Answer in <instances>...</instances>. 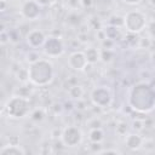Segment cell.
I'll list each match as a JSON object with an SVG mask.
<instances>
[{
    "mask_svg": "<svg viewBox=\"0 0 155 155\" xmlns=\"http://www.w3.org/2000/svg\"><path fill=\"white\" fill-rule=\"evenodd\" d=\"M0 42H1V45H6L7 42H11L8 30H6V29H2V30H1V34H0Z\"/></svg>",
    "mask_w": 155,
    "mask_h": 155,
    "instance_id": "obj_25",
    "label": "cell"
},
{
    "mask_svg": "<svg viewBox=\"0 0 155 155\" xmlns=\"http://www.w3.org/2000/svg\"><path fill=\"white\" fill-rule=\"evenodd\" d=\"M42 52L48 58H58L65 52V44L58 35H48L44 46Z\"/></svg>",
    "mask_w": 155,
    "mask_h": 155,
    "instance_id": "obj_7",
    "label": "cell"
},
{
    "mask_svg": "<svg viewBox=\"0 0 155 155\" xmlns=\"http://www.w3.org/2000/svg\"><path fill=\"white\" fill-rule=\"evenodd\" d=\"M42 8L44 7H52L56 2H57V0H35Z\"/></svg>",
    "mask_w": 155,
    "mask_h": 155,
    "instance_id": "obj_27",
    "label": "cell"
},
{
    "mask_svg": "<svg viewBox=\"0 0 155 155\" xmlns=\"http://www.w3.org/2000/svg\"><path fill=\"white\" fill-rule=\"evenodd\" d=\"M7 116L15 120H22L29 116L31 111L30 101L23 94H12L5 103L4 107Z\"/></svg>",
    "mask_w": 155,
    "mask_h": 155,
    "instance_id": "obj_3",
    "label": "cell"
},
{
    "mask_svg": "<svg viewBox=\"0 0 155 155\" xmlns=\"http://www.w3.org/2000/svg\"><path fill=\"white\" fill-rule=\"evenodd\" d=\"M124 16H120V15H111L108 21H107V24L108 25H113V27H119V28H124Z\"/></svg>",
    "mask_w": 155,
    "mask_h": 155,
    "instance_id": "obj_18",
    "label": "cell"
},
{
    "mask_svg": "<svg viewBox=\"0 0 155 155\" xmlns=\"http://www.w3.org/2000/svg\"><path fill=\"white\" fill-rule=\"evenodd\" d=\"M50 110H52L56 115H58V114H61L63 111V105L61 103H53V104H51Z\"/></svg>",
    "mask_w": 155,
    "mask_h": 155,
    "instance_id": "obj_29",
    "label": "cell"
},
{
    "mask_svg": "<svg viewBox=\"0 0 155 155\" xmlns=\"http://www.w3.org/2000/svg\"><path fill=\"white\" fill-rule=\"evenodd\" d=\"M147 30H148L149 36H150L151 39H155V19H151V21L148 23Z\"/></svg>",
    "mask_w": 155,
    "mask_h": 155,
    "instance_id": "obj_26",
    "label": "cell"
},
{
    "mask_svg": "<svg viewBox=\"0 0 155 155\" xmlns=\"http://www.w3.org/2000/svg\"><path fill=\"white\" fill-rule=\"evenodd\" d=\"M61 143L67 148L80 147L84 142V132L78 125H68L62 130Z\"/></svg>",
    "mask_w": 155,
    "mask_h": 155,
    "instance_id": "obj_5",
    "label": "cell"
},
{
    "mask_svg": "<svg viewBox=\"0 0 155 155\" xmlns=\"http://www.w3.org/2000/svg\"><path fill=\"white\" fill-rule=\"evenodd\" d=\"M128 105L137 113L148 114L155 109V88L148 82H139L128 90Z\"/></svg>",
    "mask_w": 155,
    "mask_h": 155,
    "instance_id": "obj_1",
    "label": "cell"
},
{
    "mask_svg": "<svg viewBox=\"0 0 155 155\" xmlns=\"http://www.w3.org/2000/svg\"><path fill=\"white\" fill-rule=\"evenodd\" d=\"M79 1H80V7L85 10L92 8L94 5V0H79Z\"/></svg>",
    "mask_w": 155,
    "mask_h": 155,
    "instance_id": "obj_28",
    "label": "cell"
},
{
    "mask_svg": "<svg viewBox=\"0 0 155 155\" xmlns=\"http://www.w3.org/2000/svg\"><path fill=\"white\" fill-rule=\"evenodd\" d=\"M86 126H88V128H96V127H102L103 126V121L99 116H92L90 119H87L86 121Z\"/></svg>",
    "mask_w": 155,
    "mask_h": 155,
    "instance_id": "obj_21",
    "label": "cell"
},
{
    "mask_svg": "<svg viewBox=\"0 0 155 155\" xmlns=\"http://www.w3.org/2000/svg\"><path fill=\"white\" fill-rule=\"evenodd\" d=\"M144 137L139 134V132H134V133H127L125 136V145L127 149L130 150H139L143 148L144 144Z\"/></svg>",
    "mask_w": 155,
    "mask_h": 155,
    "instance_id": "obj_11",
    "label": "cell"
},
{
    "mask_svg": "<svg viewBox=\"0 0 155 155\" xmlns=\"http://www.w3.org/2000/svg\"><path fill=\"white\" fill-rule=\"evenodd\" d=\"M84 94H85V88L79 84H74L68 88V96H69L70 101L76 102L79 99H82Z\"/></svg>",
    "mask_w": 155,
    "mask_h": 155,
    "instance_id": "obj_16",
    "label": "cell"
},
{
    "mask_svg": "<svg viewBox=\"0 0 155 155\" xmlns=\"http://www.w3.org/2000/svg\"><path fill=\"white\" fill-rule=\"evenodd\" d=\"M147 2L153 10H155V0H147Z\"/></svg>",
    "mask_w": 155,
    "mask_h": 155,
    "instance_id": "obj_32",
    "label": "cell"
},
{
    "mask_svg": "<svg viewBox=\"0 0 155 155\" xmlns=\"http://www.w3.org/2000/svg\"><path fill=\"white\" fill-rule=\"evenodd\" d=\"M29 119L30 121L35 122V124H39V122H42L45 119H46V109L45 108H35V109H31L30 114H29Z\"/></svg>",
    "mask_w": 155,
    "mask_h": 155,
    "instance_id": "obj_17",
    "label": "cell"
},
{
    "mask_svg": "<svg viewBox=\"0 0 155 155\" xmlns=\"http://www.w3.org/2000/svg\"><path fill=\"white\" fill-rule=\"evenodd\" d=\"M27 58V62L29 63V64H31V63H35L36 61H39L40 58H41V56L39 54V52H38V50H34V48H30L29 50V52L27 53V56H25Z\"/></svg>",
    "mask_w": 155,
    "mask_h": 155,
    "instance_id": "obj_22",
    "label": "cell"
},
{
    "mask_svg": "<svg viewBox=\"0 0 155 155\" xmlns=\"http://www.w3.org/2000/svg\"><path fill=\"white\" fill-rule=\"evenodd\" d=\"M41 6L35 0H25L21 5V16L27 21H36L41 15Z\"/></svg>",
    "mask_w": 155,
    "mask_h": 155,
    "instance_id": "obj_8",
    "label": "cell"
},
{
    "mask_svg": "<svg viewBox=\"0 0 155 155\" xmlns=\"http://www.w3.org/2000/svg\"><path fill=\"white\" fill-rule=\"evenodd\" d=\"M46 39H47L46 34L41 29H38V28L29 30L27 33V35H25L27 45L30 48H34V50H39L40 47H42L45 41H46Z\"/></svg>",
    "mask_w": 155,
    "mask_h": 155,
    "instance_id": "obj_10",
    "label": "cell"
},
{
    "mask_svg": "<svg viewBox=\"0 0 155 155\" xmlns=\"http://www.w3.org/2000/svg\"><path fill=\"white\" fill-rule=\"evenodd\" d=\"M29 82L36 87H45L48 86L56 75L53 63L47 58H40L35 63L29 64L28 68Z\"/></svg>",
    "mask_w": 155,
    "mask_h": 155,
    "instance_id": "obj_2",
    "label": "cell"
},
{
    "mask_svg": "<svg viewBox=\"0 0 155 155\" xmlns=\"http://www.w3.org/2000/svg\"><path fill=\"white\" fill-rule=\"evenodd\" d=\"M84 52L86 54L88 64H96L101 61V48L96 46H88Z\"/></svg>",
    "mask_w": 155,
    "mask_h": 155,
    "instance_id": "obj_15",
    "label": "cell"
},
{
    "mask_svg": "<svg viewBox=\"0 0 155 155\" xmlns=\"http://www.w3.org/2000/svg\"><path fill=\"white\" fill-rule=\"evenodd\" d=\"M90 101H91L92 105H94L97 108H101V109L108 108V107H110V104L113 102V92L105 85L96 86L90 92Z\"/></svg>",
    "mask_w": 155,
    "mask_h": 155,
    "instance_id": "obj_6",
    "label": "cell"
},
{
    "mask_svg": "<svg viewBox=\"0 0 155 155\" xmlns=\"http://www.w3.org/2000/svg\"><path fill=\"white\" fill-rule=\"evenodd\" d=\"M151 44H153V39L150 36H148V38H140L139 39V46H138V48H150Z\"/></svg>",
    "mask_w": 155,
    "mask_h": 155,
    "instance_id": "obj_23",
    "label": "cell"
},
{
    "mask_svg": "<svg viewBox=\"0 0 155 155\" xmlns=\"http://www.w3.org/2000/svg\"><path fill=\"white\" fill-rule=\"evenodd\" d=\"M68 65L70 69L75 71H84L86 70L88 64V61L86 58V54L84 51H74L68 57Z\"/></svg>",
    "mask_w": 155,
    "mask_h": 155,
    "instance_id": "obj_9",
    "label": "cell"
},
{
    "mask_svg": "<svg viewBox=\"0 0 155 155\" xmlns=\"http://www.w3.org/2000/svg\"><path fill=\"white\" fill-rule=\"evenodd\" d=\"M27 151L19 143H7L1 147L0 155H25Z\"/></svg>",
    "mask_w": 155,
    "mask_h": 155,
    "instance_id": "obj_12",
    "label": "cell"
},
{
    "mask_svg": "<svg viewBox=\"0 0 155 155\" xmlns=\"http://www.w3.org/2000/svg\"><path fill=\"white\" fill-rule=\"evenodd\" d=\"M98 154H121V151L115 148H108V149H101Z\"/></svg>",
    "mask_w": 155,
    "mask_h": 155,
    "instance_id": "obj_30",
    "label": "cell"
},
{
    "mask_svg": "<svg viewBox=\"0 0 155 155\" xmlns=\"http://www.w3.org/2000/svg\"><path fill=\"white\" fill-rule=\"evenodd\" d=\"M87 138L92 143H102L105 138V132L103 127H96V128H88Z\"/></svg>",
    "mask_w": 155,
    "mask_h": 155,
    "instance_id": "obj_14",
    "label": "cell"
},
{
    "mask_svg": "<svg viewBox=\"0 0 155 155\" xmlns=\"http://www.w3.org/2000/svg\"><path fill=\"white\" fill-rule=\"evenodd\" d=\"M145 119H147V117H145ZM145 119H144V117H143V119H139V117L133 119L132 122H131V128H132L133 131H136V132L143 131V130L145 128Z\"/></svg>",
    "mask_w": 155,
    "mask_h": 155,
    "instance_id": "obj_20",
    "label": "cell"
},
{
    "mask_svg": "<svg viewBox=\"0 0 155 155\" xmlns=\"http://www.w3.org/2000/svg\"><path fill=\"white\" fill-rule=\"evenodd\" d=\"M116 133L120 136H126L127 134V124L126 122H119L116 125Z\"/></svg>",
    "mask_w": 155,
    "mask_h": 155,
    "instance_id": "obj_24",
    "label": "cell"
},
{
    "mask_svg": "<svg viewBox=\"0 0 155 155\" xmlns=\"http://www.w3.org/2000/svg\"><path fill=\"white\" fill-rule=\"evenodd\" d=\"M125 4H127V5H138V4H140L143 0H122Z\"/></svg>",
    "mask_w": 155,
    "mask_h": 155,
    "instance_id": "obj_31",
    "label": "cell"
},
{
    "mask_svg": "<svg viewBox=\"0 0 155 155\" xmlns=\"http://www.w3.org/2000/svg\"><path fill=\"white\" fill-rule=\"evenodd\" d=\"M114 59V50L111 48H101V61L109 63Z\"/></svg>",
    "mask_w": 155,
    "mask_h": 155,
    "instance_id": "obj_19",
    "label": "cell"
},
{
    "mask_svg": "<svg viewBox=\"0 0 155 155\" xmlns=\"http://www.w3.org/2000/svg\"><path fill=\"white\" fill-rule=\"evenodd\" d=\"M124 29L127 33L140 34L148 27V17L140 10H131L124 16Z\"/></svg>",
    "mask_w": 155,
    "mask_h": 155,
    "instance_id": "obj_4",
    "label": "cell"
},
{
    "mask_svg": "<svg viewBox=\"0 0 155 155\" xmlns=\"http://www.w3.org/2000/svg\"><path fill=\"white\" fill-rule=\"evenodd\" d=\"M122 28H119V27H113V25H107L103 28L104 33H105V38L113 40V41H116V40H121L124 39V31L121 30Z\"/></svg>",
    "mask_w": 155,
    "mask_h": 155,
    "instance_id": "obj_13",
    "label": "cell"
}]
</instances>
